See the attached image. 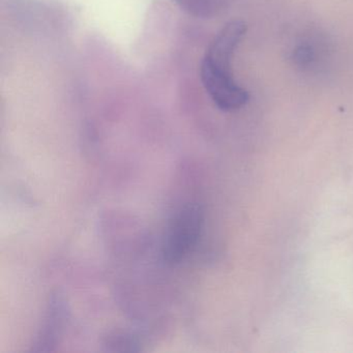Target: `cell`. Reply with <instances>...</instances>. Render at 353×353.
Here are the masks:
<instances>
[{"label": "cell", "mask_w": 353, "mask_h": 353, "mask_svg": "<svg viewBox=\"0 0 353 353\" xmlns=\"http://www.w3.org/2000/svg\"><path fill=\"white\" fill-rule=\"evenodd\" d=\"M204 225V212L198 203H187L177 210L167 227L162 245L165 261L181 263L197 247Z\"/></svg>", "instance_id": "1"}, {"label": "cell", "mask_w": 353, "mask_h": 353, "mask_svg": "<svg viewBox=\"0 0 353 353\" xmlns=\"http://www.w3.org/2000/svg\"><path fill=\"white\" fill-rule=\"evenodd\" d=\"M200 76L204 88L221 110H239L249 101V92L234 81L232 73L218 69L204 59L200 67Z\"/></svg>", "instance_id": "2"}, {"label": "cell", "mask_w": 353, "mask_h": 353, "mask_svg": "<svg viewBox=\"0 0 353 353\" xmlns=\"http://www.w3.org/2000/svg\"><path fill=\"white\" fill-rule=\"evenodd\" d=\"M247 23L241 20L228 22L208 47L204 59L218 69L232 73L231 61L237 46L247 34Z\"/></svg>", "instance_id": "3"}, {"label": "cell", "mask_w": 353, "mask_h": 353, "mask_svg": "<svg viewBox=\"0 0 353 353\" xmlns=\"http://www.w3.org/2000/svg\"><path fill=\"white\" fill-rule=\"evenodd\" d=\"M67 305L61 296L51 297L44 323L32 343V351L48 352L54 350L68 320Z\"/></svg>", "instance_id": "4"}, {"label": "cell", "mask_w": 353, "mask_h": 353, "mask_svg": "<svg viewBox=\"0 0 353 353\" xmlns=\"http://www.w3.org/2000/svg\"><path fill=\"white\" fill-rule=\"evenodd\" d=\"M183 11L197 18H212L228 5V0H173Z\"/></svg>", "instance_id": "5"}, {"label": "cell", "mask_w": 353, "mask_h": 353, "mask_svg": "<svg viewBox=\"0 0 353 353\" xmlns=\"http://www.w3.org/2000/svg\"><path fill=\"white\" fill-rule=\"evenodd\" d=\"M103 347L109 352H138L141 350V342L130 332L115 330L105 336Z\"/></svg>", "instance_id": "6"}, {"label": "cell", "mask_w": 353, "mask_h": 353, "mask_svg": "<svg viewBox=\"0 0 353 353\" xmlns=\"http://www.w3.org/2000/svg\"><path fill=\"white\" fill-rule=\"evenodd\" d=\"M315 52L309 45H301L293 51V61L299 67H307L313 61Z\"/></svg>", "instance_id": "7"}]
</instances>
